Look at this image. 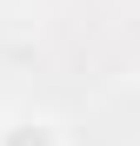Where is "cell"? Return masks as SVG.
I'll return each instance as SVG.
<instances>
[{"instance_id": "obj_1", "label": "cell", "mask_w": 140, "mask_h": 146, "mask_svg": "<svg viewBox=\"0 0 140 146\" xmlns=\"http://www.w3.org/2000/svg\"><path fill=\"white\" fill-rule=\"evenodd\" d=\"M0 146H67V133L47 113H13V119H0Z\"/></svg>"}]
</instances>
